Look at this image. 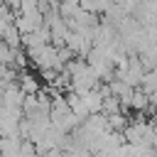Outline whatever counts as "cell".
<instances>
[{"label":"cell","instance_id":"6da1fadb","mask_svg":"<svg viewBox=\"0 0 157 157\" xmlns=\"http://www.w3.org/2000/svg\"><path fill=\"white\" fill-rule=\"evenodd\" d=\"M66 101H69V108L78 115V120H81V123H86V120L93 115V113L88 110V105H86V101H83V96H81V93L69 91V93H66Z\"/></svg>","mask_w":157,"mask_h":157},{"label":"cell","instance_id":"7a4b0ae2","mask_svg":"<svg viewBox=\"0 0 157 157\" xmlns=\"http://www.w3.org/2000/svg\"><path fill=\"white\" fill-rule=\"evenodd\" d=\"M17 83H20V88H22L27 96H34V93L42 91L39 78H37L34 74H29V71H17Z\"/></svg>","mask_w":157,"mask_h":157},{"label":"cell","instance_id":"3957f363","mask_svg":"<svg viewBox=\"0 0 157 157\" xmlns=\"http://www.w3.org/2000/svg\"><path fill=\"white\" fill-rule=\"evenodd\" d=\"M81 96H83V101H86V105H88L91 113H103L105 93H103L101 86H98V88H91V91H86V93H81Z\"/></svg>","mask_w":157,"mask_h":157},{"label":"cell","instance_id":"277c9868","mask_svg":"<svg viewBox=\"0 0 157 157\" xmlns=\"http://www.w3.org/2000/svg\"><path fill=\"white\" fill-rule=\"evenodd\" d=\"M130 108H132V110H137V113H142V110H147V108H150V93H147L145 88H135V93H132V103H130Z\"/></svg>","mask_w":157,"mask_h":157},{"label":"cell","instance_id":"5b68a950","mask_svg":"<svg viewBox=\"0 0 157 157\" xmlns=\"http://www.w3.org/2000/svg\"><path fill=\"white\" fill-rule=\"evenodd\" d=\"M128 125H130V120L125 118V113H123V110H120V113H113V115H108V128H110V130H118V132H123Z\"/></svg>","mask_w":157,"mask_h":157},{"label":"cell","instance_id":"8992f818","mask_svg":"<svg viewBox=\"0 0 157 157\" xmlns=\"http://www.w3.org/2000/svg\"><path fill=\"white\" fill-rule=\"evenodd\" d=\"M78 5H81V10H86V12H91V15H103L98 0H78Z\"/></svg>","mask_w":157,"mask_h":157}]
</instances>
